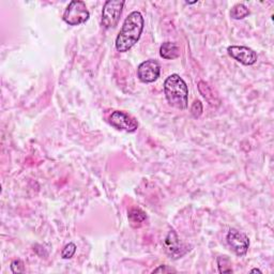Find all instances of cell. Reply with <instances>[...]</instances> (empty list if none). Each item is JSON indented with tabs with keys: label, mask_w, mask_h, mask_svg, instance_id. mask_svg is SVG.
<instances>
[{
	"label": "cell",
	"mask_w": 274,
	"mask_h": 274,
	"mask_svg": "<svg viewBox=\"0 0 274 274\" xmlns=\"http://www.w3.org/2000/svg\"><path fill=\"white\" fill-rule=\"evenodd\" d=\"M144 30V18L140 12L134 11L128 15L119 35L116 39V48L120 53H126L134 46L140 39Z\"/></svg>",
	"instance_id": "obj_1"
},
{
	"label": "cell",
	"mask_w": 274,
	"mask_h": 274,
	"mask_svg": "<svg viewBox=\"0 0 274 274\" xmlns=\"http://www.w3.org/2000/svg\"><path fill=\"white\" fill-rule=\"evenodd\" d=\"M164 94L170 106L178 110L188 109L189 89L178 74H172L164 81Z\"/></svg>",
	"instance_id": "obj_2"
},
{
	"label": "cell",
	"mask_w": 274,
	"mask_h": 274,
	"mask_svg": "<svg viewBox=\"0 0 274 274\" xmlns=\"http://www.w3.org/2000/svg\"><path fill=\"white\" fill-rule=\"evenodd\" d=\"M90 18V13L84 2H71L63 13V21L70 26L86 23Z\"/></svg>",
	"instance_id": "obj_3"
},
{
	"label": "cell",
	"mask_w": 274,
	"mask_h": 274,
	"mask_svg": "<svg viewBox=\"0 0 274 274\" xmlns=\"http://www.w3.org/2000/svg\"><path fill=\"white\" fill-rule=\"evenodd\" d=\"M123 6L124 2L122 0H109L105 3L102 11V25L104 28L111 29L117 26L122 14Z\"/></svg>",
	"instance_id": "obj_4"
},
{
	"label": "cell",
	"mask_w": 274,
	"mask_h": 274,
	"mask_svg": "<svg viewBox=\"0 0 274 274\" xmlns=\"http://www.w3.org/2000/svg\"><path fill=\"white\" fill-rule=\"evenodd\" d=\"M227 243L237 256H244L250 247V240L242 231L230 229L227 234Z\"/></svg>",
	"instance_id": "obj_5"
},
{
	"label": "cell",
	"mask_w": 274,
	"mask_h": 274,
	"mask_svg": "<svg viewBox=\"0 0 274 274\" xmlns=\"http://www.w3.org/2000/svg\"><path fill=\"white\" fill-rule=\"evenodd\" d=\"M161 74V66L156 60L150 59L146 60L143 63H140L137 69V76L138 78L146 84L155 81L160 77Z\"/></svg>",
	"instance_id": "obj_6"
},
{
	"label": "cell",
	"mask_w": 274,
	"mask_h": 274,
	"mask_svg": "<svg viewBox=\"0 0 274 274\" xmlns=\"http://www.w3.org/2000/svg\"><path fill=\"white\" fill-rule=\"evenodd\" d=\"M110 122L112 126L117 130L126 131L130 133L135 132L138 128L137 121L129 114L121 111L114 112L110 117Z\"/></svg>",
	"instance_id": "obj_7"
},
{
	"label": "cell",
	"mask_w": 274,
	"mask_h": 274,
	"mask_svg": "<svg viewBox=\"0 0 274 274\" xmlns=\"http://www.w3.org/2000/svg\"><path fill=\"white\" fill-rule=\"evenodd\" d=\"M228 55L234 58L238 62L244 65H252L257 61V54L254 49L246 46H237L232 45L227 48Z\"/></svg>",
	"instance_id": "obj_8"
},
{
	"label": "cell",
	"mask_w": 274,
	"mask_h": 274,
	"mask_svg": "<svg viewBox=\"0 0 274 274\" xmlns=\"http://www.w3.org/2000/svg\"><path fill=\"white\" fill-rule=\"evenodd\" d=\"M164 246H165L166 252H167L170 256H172L173 258H179V257L186 254L185 246L181 244L177 234L173 230H170L168 232L167 237L165 238Z\"/></svg>",
	"instance_id": "obj_9"
},
{
	"label": "cell",
	"mask_w": 274,
	"mask_h": 274,
	"mask_svg": "<svg viewBox=\"0 0 274 274\" xmlns=\"http://www.w3.org/2000/svg\"><path fill=\"white\" fill-rule=\"evenodd\" d=\"M198 90L199 93H201V95L205 98V100L207 102H208L211 106L213 107H218L221 103L220 101V98L214 94L213 89L207 84L206 81L202 80L198 82Z\"/></svg>",
	"instance_id": "obj_10"
},
{
	"label": "cell",
	"mask_w": 274,
	"mask_h": 274,
	"mask_svg": "<svg viewBox=\"0 0 274 274\" xmlns=\"http://www.w3.org/2000/svg\"><path fill=\"white\" fill-rule=\"evenodd\" d=\"M160 55L166 60L176 59L180 56V47L175 42H165L160 47Z\"/></svg>",
	"instance_id": "obj_11"
},
{
	"label": "cell",
	"mask_w": 274,
	"mask_h": 274,
	"mask_svg": "<svg viewBox=\"0 0 274 274\" xmlns=\"http://www.w3.org/2000/svg\"><path fill=\"white\" fill-rule=\"evenodd\" d=\"M128 218H129V221L131 222L132 226L139 227L140 225H143V223L147 220V215L142 209L133 208L129 211Z\"/></svg>",
	"instance_id": "obj_12"
},
{
	"label": "cell",
	"mask_w": 274,
	"mask_h": 274,
	"mask_svg": "<svg viewBox=\"0 0 274 274\" xmlns=\"http://www.w3.org/2000/svg\"><path fill=\"white\" fill-rule=\"evenodd\" d=\"M250 14V10L247 9V7L244 6L243 4H237L234 7L231 8L230 11V16L231 19L234 20H242Z\"/></svg>",
	"instance_id": "obj_13"
},
{
	"label": "cell",
	"mask_w": 274,
	"mask_h": 274,
	"mask_svg": "<svg viewBox=\"0 0 274 274\" xmlns=\"http://www.w3.org/2000/svg\"><path fill=\"white\" fill-rule=\"evenodd\" d=\"M220 273H232L231 262L227 256H221L218 259Z\"/></svg>",
	"instance_id": "obj_14"
},
{
	"label": "cell",
	"mask_w": 274,
	"mask_h": 274,
	"mask_svg": "<svg viewBox=\"0 0 274 274\" xmlns=\"http://www.w3.org/2000/svg\"><path fill=\"white\" fill-rule=\"evenodd\" d=\"M76 252V245L74 243H68L63 248L61 252V257L63 259H70L74 256Z\"/></svg>",
	"instance_id": "obj_15"
},
{
	"label": "cell",
	"mask_w": 274,
	"mask_h": 274,
	"mask_svg": "<svg viewBox=\"0 0 274 274\" xmlns=\"http://www.w3.org/2000/svg\"><path fill=\"white\" fill-rule=\"evenodd\" d=\"M191 114H192V116L194 118H199L203 114V104L201 101H195L193 104H192V107H191Z\"/></svg>",
	"instance_id": "obj_16"
},
{
	"label": "cell",
	"mask_w": 274,
	"mask_h": 274,
	"mask_svg": "<svg viewBox=\"0 0 274 274\" xmlns=\"http://www.w3.org/2000/svg\"><path fill=\"white\" fill-rule=\"evenodd\" d=\"M11 270L13 273H24L25 272V267H24V262L20 259H15L11 262Z\"/></svg>",
	"instance_id": "obj_17"
},
{
	"label": "cell",
	"mask_w": 274,
	"mask_h": 274,
	"mask_svg": "<svg viewBox=\"0 0 274 274\" xmlns=\"http://www.w3.org/2000/svg\"><path fill=\"white\" fill-rule=\"evenodd\" d=\"M171 272L175 273L176 270H173V269L169 268L168 265H164V264H163V265H160L159 268H156V269H154V270L152 271V273H171Z\"/></svg>",
	"instance_id": "obj_18"
},
{
	"label": "cell",
	"mask_w": 274,
	"mask_h": 274,
	"mask_svg": "<svg viewBox=\"0 0 274 274\" xmlns=\"http://www.w3.org/2000/svg\"><path fill=\"white\" fill-rule=\"evenodd\" d=\"M251 273H262L259 269H253L252 271H251Z\"/></svg>",
	"instance_id": "obj_19"
}]
</instances>
